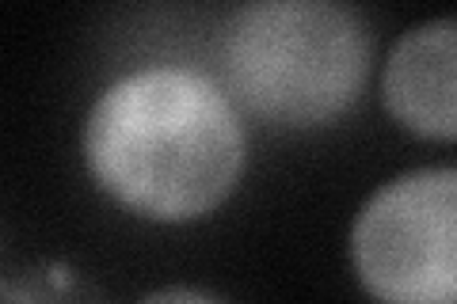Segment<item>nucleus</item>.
<instances>
[{
	"label": "nucleus",
	"mask_w": 457,
	"mask_h": 304,
	"mask_svg": "<svg viewBox=\"0 0 457 304\" xmlns=\"http://www.w3.org/2000/svg\"><path fill=\"white\" fill-rule=\"evenodd\" d=\"M80 156L114 206L153 225H191L237 194L248 126L218 77L153 62L114 77L84 114Z\"/></svg>",
	"instance_id": "f257e3e1"
},
{
	"label": "nucleus",
	"mask_w": 457,
	"mask_h": 304,
	"mask_svg": "<svg viewBox=\"0 0 457 304\" xmlns=\"http://www.w3.org/2000/svg\"><path fill=\"white\" fill-rule=\"evenodd\" d=\"M374 31L336 0H255L221 27V88L275 129H324L359 107Z\"/></svg>",
	"instance_id": "f03ea898"
},
{
	"label": "nucleus",
	"mask_w": 457,
	"mask_h": 304,
	"mask_svg": "<svg viewBox=\"0 0 457 304\" xmlns=\"http://www.w3.org/2000/svg\"><path fill=\"white\" fill-rule=\"evenodd\" d=\"M354 278L378 304H457V171L381 183L351 225Z\"/></svg>",
	"instance_id": "7ed1b4c3"
},
{
	"label": "nucleus",
	"mask_w": 457,
	"mask_h": 304,
	"mask_svg": "<svg viewBox=\"0 0 457 304\" xmlns=\"http://www.w3.org/2000/svg\"><path fill=\"white\" fill-rule=\"evenodd\" d=\"M381 103L389 119L420 141L457 137V23L438 16L408 27L381 69Z\"/></svg>",
	"instance_id": "20e7f679"
},
{
	"label": "nucleus",
	"mask_w": 457,
	"mask_h": 304,
	"mask_svg": "<svg viewBox=\"0 0 457 304\" xmlns=\"http://www.w3.org/2000/svg\"><path fill=\"white\" fill-rule=\"evenodd\" d=\"M0 304H107L69 263H42L0 278Z\"/></svg>",
	"instance_id": "39448f33"
},
{
	"label": "nucleus",
	"mask_w": 457,
	"mask_h": 304,
	"mask_svg": "<svg viewBox=\"0 0 457 304\" xmlns=\"http://www.w3.org/2000/svg\"><path fill=\"white\" fill-rule=\"evenodd\" d=\"M137 304H228V300L210 293V289H198V285H164V289L145 293Z\"/></svg>",
	"instance_id": "423d86ee"
}]
</instances>
